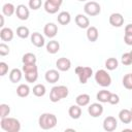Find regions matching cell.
<instances>
[{"mask_svg":"<svg viewBox=\"0 0 132 132\" xmlns=\"http://www.w3.org/2000/svg\"><path fill=\"white\" fill-rule=\"evenodd\" d=\"M94 77H95L96 82L101 87H104V88L105 87H109L110 84H111V77H110L109 73L104 69L97 70L95 75H94Z\"/></svg>","mask_w":132,"mask_h":132,"instance_id":"obj_4","label":"cell"},{"mask_svg":"<svg viewBox=\"0 0 132 132\" xmlns=\"http://www.w3.org/2000/svg\"><path fill=\"white\" fill-rule=\"evenodd\" d=\"M78 1H86V0H78Z\"/></svg>","mask_w":132,"mask_h":132,"instance_id":"obj_47","label":"cell"},{"mask_svg":"<svg viewBox=\"0 0 132 132\" xmlns=\"http://www.w3.org/2000/svg\"><path fill=\"white\" fill-rule=\"evenodd\" d=\"M130 110H131V113H132V107H131V109H130Z\"/></svg>","mask_w":132,"mask_h":132,"instance_id":"obj_46","label":"cell"},{"mask_svg":"<svg viewBox=\"0 0 132 132\" xmlns=\"http://www.w3.org/2000/svg\"><path fill=\"white\" fill-rule=\"evenodd\" d=\"M124 41L127 45H132V34H125Z\"/></svg>","mask_w":132,"mask_h":132,"instance_id":"obj_41","label":"cell"},{"mask_svg":"<svg viewBox=\"0 0 132 132\" xmlns=\"http://www.w3.org/2000/svg\"><path fill=\"white\" fill-rule=\"evenodd\" d=\"M44 10L47 12V13H50V14H54V13H56V12H58V10H59V8H60V6H57V5H55V4H53V3H51L50 1H45L44 2Z\"/></svg>","mask_w":132,"mask_h":132,"instance_id":"obj_29","label":"cell"},{"mask_svg":"<svg viewBox=\"0 0 132 132\" xmlns=\"http://www.w3.org/2000/svg\"><path fill=\"white\" fill-rule=\"evenodd\" d=\"M47 1H50L51 3H53V4L57 5V6H61V4L63 2V0H47Z\"/></svg>","mask_w":132,"mask_h":132,"instance_id":"obj_43","label":"cell"},{"mask_svg":"<svg viewBox=\"0 0 132 132\" xmlns=\"http://www.w3.org/2000/svg\"><path fill=\"white\" fill-rule=\"evenodd\" d=\"M88 112L93 118H98L103 113V106L101 103H92L88 107Z\"/></svg>","mask_w":132,"mask_h":132,"instance_id":"obj_8","label":"cell"},{"mask_svg":"<svg viewBox=\"0 0 132 132\" xmlns=\"http://www.w3.org/2000/svg\"><path fill=\"white\" fill-rule=\"evenodd\" d=\"M22 70L24 73L26 72H30V71H34V70H38L36 64H24L22 67Z\"/></svg>","mask_w":132,"mask_h":132,"instance_id":"obj_37","label":"cell"},{"mask_svg":"<svg viewBox=\"0 0 132 132\" xmlns=\"http://www.w3.org/2000/svg\"><path fill=\"white\" fill-rule=\"evenodd\" d=\"M69 94L68 88L66 86H55L52 88L51 92H50V100L52 102H58L63 98H66Z\"/></svg>","mask_w":132,"mask_h":132,"instance_id":"obj_3","label":"cell"},{"mask_svg":"<svg viewBox=\"0 0 132 132\" xmlns=\"http://www.w3.org/2000/svg\"><path fill=\"white\" fill-rule=\"evenodd\" d=\"M29 8L32 10H37L42 5V0H29Z\"/></svg>","mask_w":132,"mask_h":132,"instance_id":"obj_35","label":"cell"},{"mask_svg":"<svg viewBox=\"0 0 132 132\" xmlns=\"http://www.w3.org/2000/svg\"><path fill=\"white\" fill-rule=\"evenodd\" d=\"M15 14L18 16V19H20L21 21H26L29 18V8L25 5V4H19L15 8Z\"/></svg>","mask_w":132,"mask_h":132,"instance_id":"obj_9","label":"cell"},{"mask_svg":"<svg viewBox=\"0 0 132 132\" xmlns=\"http://www.w3.org/2000/svg\"><path fill=\"white\" fill-rule=\"evenodd\" d=\"M120 102V97L118 94H114V93H110V96H109V99H108V103L112 104V105H116Z\"/></svg>","mask_w":132,"mask_h":132,"instance_id":"obj_39","label":"cell"},{"mask_svg":"<svg viewBox=\"0 0 132 132\" xmlns=\"http://www.w3.org/2000/svg\"><path fill=\"white\" fill-rule=\"evenodd\" d=\"M118 127V121L114 117H111V116H108L104 119L103 121V129L107 132H112L117 129Z\"/></svg>","mask_w":132,"mask_h":132,"instance_id":"obj_7","label":"cell"},{"mask_svg":"<svg viewBox=\"0 0 132 132\" xmlns=\"http://www.w3.org/2000/svg\"><path fill=\"white\" fill-rule=\"evenodd\" d=\"M60 50V43L57 40H51L46 43V51L50 54H56Z\"/></svg>","mask_w":132,"mask_h":132,"instance_id":"obj_24","label":"cell"},{"mask_svg":"<svg viewBox=\"0 0 132 132\" xmlns=\"http://www.w3.org/2000/svg\"><path fill=\"white\" fill-rule=\"evenodd\" d=\"M31 43L36 47H42L44 45V37L39 32H34L30 36Z\"/></svg>","mask_w":132,"mask_h":132,"instance_id":"obj_14","label":"cell"},{"mask_svg":"<svg viewBox=\"0 0 132 132\" xmlns=\"http://www.w3.org/2000/svg\"><path fill=\"white\" fill-rule=\"evenodd\" d=\"M16 35L20 37V38H28L29 35H30V31H29V28L26 27V26H20L16 28Z\"/></svg>","mask_w":132,"mask_h":132,"instance_id":"obj_30","label":"cell"},{"mask_svg":"<svg viewBox=\"0 0 132 132\" xmlns=\"http://www.w3.org/2000/svg\"><path fill=\"white\" fill-rule=\"evenodd\" d=\"M125 34H132V24H128L125 27Z\"/></svg>","mask_w":132,"mask_h":132,"instance_id":"obj_42","label":"cell"},{"mask_svg":"<svg viewBox=\"0 0 132 132\" xmlns=\"http://www.w3.org/2000/svg\"><path fill=\"white\" fill-rule=\"evenodd\" d=\"M8 72V65L5 62H0V75L4 76Z\"/></svg>","mask_w":132,"mask_h":132,"instance_id":"obj_40","label":"cell"},{"mask_svg":"<svg viewBox=\"0 0 132 132\" xmlns=\"http://www.w3.org/2000/svg\"><path fill=\"white\" fill-rule=\"evenodd\" d=\"M57 21L60 25H68L71 22V15L68 11H61L57 16Z\"/></svg>","mask_w":132,"mask_h":132,"instance_id":"obj_20","label":"cell"},{"mask_svg":"<svg viewBox=\"0 0 132 132\" xmlns=\"http://www.w3.org/2000/svg\"><path fill=\"white\" fill-rule=\"evenodd\" d=\"M44 78H45V80H46L47 82H50V84H55V82H57V81L60 79V73H59V71L56 70V69H50V70H47V71L45 72Z\"/></svg>","mask_w":132,"mask_h":132,"instance_id":"obj_13","label":"cell"},{"mask_svg":"<svg viewBox=\"0 0 132 132\" xmlns=\"http://www.w3.org/2000/svg\"><path fill=\"white\" fill-rule=\"evenodd\" d=\"M0 38L2 41H11L13 39V31L11 28L3 27L0 30Z\"/></svg>","mask_w":132,"mask_h":132,"instance_id":"obj_16","label":"cell"},{"mask_svg":"<svg viewBox=\"0 0 132 132\" xmlns=\"http://www.w3.org/2000/svg\"><path fill=\"white\" fill-rule=\"evenodd\" d=\"M109 24L113 27H122L124 24V16L119 12H113L109 15Z\"/></svg>","mask_w":132,"mask_h":132,"instance_id":"obj_12","label":"cell"},{"mask_svg":"<svg viewBox=\"0 0 132 132\" xmlns=\"http://www.w3.org/2000/svg\"><path fill=\"white\" fill-rule=\"evenodd\" d=\"M57 117L54 113H50V112H44L42 113L39 119H38V124L39 127L43 130H50L53 129L56 125H57Z\"/></svg>","mask_w":132,"mask_h":132,"instance_id":"obj_1","label":"cell"},{"mask_svg":"<svg viewBox=\"0 0 132 132\" xmlns=\"http://www.w3.org/2000/svg\"><path fill=\"white\" fill-rule=\"evenodd\" d=\"M45 92H46V89H45V86L42 85V84H37L33 87V94L36 96V97H42L45 95Z\"/></svg>","mask_w":132,"mask_h":132,"instance_id":"obj_27","label":"cell"},{"mask_svg":"<svg viewBox=\"0 0 132 132\" xmlns=\"http://www.w3.org/2000/svg\"><path fill=\"white\" fill-rule=\"evenodd\" d=\"M98 37H99L98 29L94 26H90L87 29V38H88V40L91 41V42H95V41H97Z\"/></svg>","mask_w":132,"mask_h":132,"instance_id":"obj_18","label":"cell"},{"mask_svg":"<svg viewBox=\"0 0 132 132\" xmlns=\"http://www.w3.org/2000/svg\"><path fill=\"white\" fill-rule=\"evenodd\" d=\"M56 67L60 71H68L71 67V61L68 58L62 57L56 61Z\"/></svg>","mask_w":132,"mask_h":132,"instance_id":"obj_10","label":"cell"},{"mask_svg":"<svg viewBox=\"0 0 132 132\" xmlns=\"http://www.w3.org/2000/svg\"><path fill=\"white\" fill-rule=\"evenodd\" d=\"M75 24L81 29H88L90 27V21H89L88 16H86L85 14H81V13H78L75 16Z\"/></svg>","mask_w":132,"mask_h":132,"instance_id":"obj_15","label":"cell"},{"mask_svg":"<svg viewBox=\"0 0 132 132\" xmlns=\"http://www.w3.org/2000/svg\"><path fill=\"white\" fill-rule=\"evenodd\" d=\"M123 86L128 90H132V73H127L123 77Z\"/></svg>","mask_w":132,"mask_h":132,"instance_id":"obj_33","label":"cell"},{"mask_svg":"<svg viewBox=\"0 0 132 132\" xmlns=\"http://www.w3.org/2000/svg\"><path fill=\"white\" fill-rule=\"evenodd\" d=\"M119 119L123 124H130L132 121V113L129 109H121L119 112Z\"/></svg>","mask_w":132,"mask_h":132,"instance_id":"obj_17","label":"cell"},{"mask_svg":"<svg viewBox=\"0 0 132 132\" xmlns=\"http://www.w3.org/2000/svg\"><path fill=\"white\" fill-rule=\"evenodd\" d=\"M90 99L91 98H90V95L89 94L82 93V94H79L75 98V102H76L77 105H79L80 107H82V106H87L90 103Z\"/></svg>","mask_w":132,"mask_h":132,"instance_id":"obj_22","label":"cell"},{"mask_svg":"<svg viewBox=\"0 0 132 132\" xmlns=\"http://www.w3.org/2000/svg\"><path fill=\"white\" fill-rule=\"evenodd\" d=\"M129 53H130V55H131V58H132V50H131V51H130Z\"/></svg>","mask_w":132,"mask_h":132,"instance_id":"obj_45","label":"cell"},{"mask_svg":"<svg viewBox=\"0 0 132 132\" xmlns=\"http://www.w3.org/2000/svg\"><path fill=\"white\" fill-rule=\"evenodd\" d=\"M84 10H85L86 14H88L90 16H95L101 12V6L99 5V3L95 2V1H89L85 4Z\"/></svg>","mask_w":132,"mask_h":132,"instance_id":"obj_6","label":"cell"},{"mask_svg":"<svg viewBox=\"0 0 132 132\" xmlns=\"http://www.w3.org/2000/svg\"><path fill=\"white\" fill-rule=\"evenodd\" d=\"M119 66V61L117 60V58H108L105 61V68L107 70H114L117 69Z\"/></svg>","mask_w":132,"mask_h":132,"instance_id":"obj_31","label":"cell"},{"mask_svg":"<svg viewBox=\"0 0 132 132\" xmlns=\"http://www.w3.org/2000/svg\"><path fill=\"white\" fill-rule=\"evenodd\" d=\"M9 113H10V106L8 104H5V103L0 104V117H1V119L8 117Z\"/></svg>","mask_w":132,"mask_h":132,"instance_id":"obj_34","label":"cell"},{"mask_svg":"<svg viewBox=\"0 0 132 132\" xmlns=\"http://www.w3.org/2000/svg\"><path fill=\"white\" fill-rule=\"evenodd\" d=\"M0 126L2 130L6 132H19L21 130V123L15 118H2L0 121Z\"/></svg>","mask_w":132,"mask_h":132,"instance_id":"obj_2","label":"cell"},{"mask_svg":"<svg viewBox=\"0 0 132 132\" xmlns=\"http://www.w3.org/2000/svg\"><path fill=\"white\" fill-rule=\"evenodd\" d=\"M74 71L78 76L79 82L82 85H85L88 81V79L93 75V69L88 66H77L74 69Z\"/></svg>","mask_w":132,"mask_h":132,"instance_id":"obj_5","label":"cell"},{"mask_svg":"<svg viewBox=\"0 0 132 132\" xmlns=\"http://www.w3.org/2000/svg\"><path fill=\"white\" fill-rule=\"evenodd\" d=\"M8 54H9V46L5 44L4 42H1L0 43V56L4 57V56H7Z\"/></svg>","mask_w":132,"mask_h":132,"instance_id":"obj_38","label":"cell"},{"mask_svg":"<svg viewBox=\"0 0 132 132\" xmlns=\"http://www.w3.org/2000/svg\"><path fill=\"white\" fill-rule=\"evenodd\" d=\"M22 61H23V64H36V61H37V58L34 54L32 53H26L23 58H22Z\"/></svg>","mask_w":132,"mask_h":132,"instance_id":"obj_28","label":"cell"},{"mask_svg":"<svg viewBox=\"0 0 132 132\" xmlns=\"http://www.w3.org/2000/svg\"><path fill=\"white\" fill-rule=\"evenodd\" d=\"M0 19H1L0 27H1V28H3V26H4V14H1V15H0Z\"/></svg>","mask_w":132,"mask_h":132,"instance_id":"obj_44","label":"cell"},{"mask_svg":"<svg viewBox=\"0 0 132 132\" xmlns=\"http://www.w3.org/2000/svg\"><path fill=\"white\" fill-rule=\"evenodd\" d=\"M109 96H110V92L109 91H107V90H101V91H99L97 93L96 99L100 103H106V102H108Z\"/></svg>","mask_w":132,"mask_h":132,"instance_id":"obj_26","label":"cell"},{"mask_svg":"<svg viewBox=\"0 0 132 132\" xmlns=\"http://www.w3.org/2000/svg\"><path fill=\"white\" fill-rule=\"evenodd\" d=\"M68 114L73 120L79 119L80 116H81V108H80V106L77 105V104L76 105H71L69 107V109H68Z\"/></svg>","mask_w":132,"mask_h":132,"instance_id":"obj_21","label":"cell"},{"mask_svg":"<svg viewBox=\"0 0 132 132\" xmlns=\"http://www.w3.org/2000/svg\"><path fill=\"white\" fill-rule=\"evenodd\" d=\"M121 61L124 65L128 66V65H131L132 64V58H131V55L130 53H124L122 55V58H121Z\"/></svg>","mask_w":132,"mask_h":132,"instance_id":"obj_36","label":"cell"},{"mask_svg":"<svg viewBox=\"0 0 132 132\" xmlns=\"http://www.w3.org/2000/svg\"><path fill=\"white\" fill-rule=\"evenodd\" d=\"M37 78H38V70H34V71L25 73V79L28 82H35L37 80Z\"/></svg>","mask_w":132,"mask_h":132,"instance_id":"obj_32","label":"cell"},{"mask_svg":"<svg viewBox=\"0 0 132 132\" xmlns=\"http://www.w3.org/2000/svg\"><path fill=\"white\" fill-rule=\"evenodd\" d=\"M15 8L16 7H14L12 3L7 2L2 6V13L6 16H11L13 13H15Z\"/></svg>","mask_w":132,"mask_h":132,"instance_id":"obj_25","label":"cell"},{"mask_svg":"<svg viewBox=\"0 0 132 132\" xmlns=\"http://www.w3.org/2000/svg\"><path fill=\"white\" fill-rule=\"evenodd\" d=\"M29 94H30V88H29L28 85H26V84H21V85H19V87L16 88V95H18L19 97L25 98V97H27Z\"/></svg>","mask_w":132,"mask_h":132,"instance_id":"obj_23","label":"cell"},{"mask_svg":"<svg viewBox=\"0 0 132 132\" xmlns=\"http://www.w3.org/2000/svg\"><path fill=\"white\" fill-rule=\"evenodd\" d=\"M22 76H23L22 70L19 69V68H13V69H11V71L9 72V80H10L12 84L19 82V81L22 79Z\"/></svg>","mask_w":132,"mask_h":132,"instance_id":"obj_19","label":"cell"},{"mask_svg":"<svg viewBox=\"0 0 132 132\" xmlns=\"http://www.w3.org/2000/svg\"><path fill=\"white\" fill-rule=\"evenodd\" d=\"M43 33L48 38H54L58 33V26L54 23H47L43 28Z\"/></svg>","mask_w":132,"mask_h":132,"instance_id":"obj_11","label":"cell"}]
</instances>
